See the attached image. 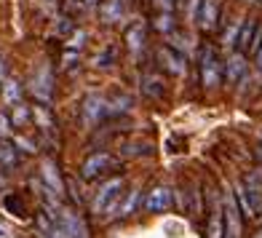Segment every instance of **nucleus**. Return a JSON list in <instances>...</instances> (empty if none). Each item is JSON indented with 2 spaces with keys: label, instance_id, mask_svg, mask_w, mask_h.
<instances>
[{
  "label": "nucleus",
  "instance_id": "nucleus-23",
  "mask_svg": "<svg viewBox=\"0 0 262 238\" xmlns=\"http://www.w3.org/2000/svg\"><path fill=\"white\" fill-rule=\"evenodd\" d=\"M137 198H139V193L134 190V193H131V196H128V198L123 201V206L118 209V217H128V214H131V211L137 209Z\"/></svg>",
  "mask_w": 262,
  "mask_h": 238
},
{
  "label": "nucleus",
  "instance_id": "nucleus-8",
  "mask_svg": "<svg viewBox=\"0 0 262 238\" xmlns=\"http://www.w3.org/2000/svg\"><path fill=\"white\" fill-rule=\"evenodd\" d=\"M158 59H161V64L169 70V73H174V75H182L185 73V54L182 51H174V49H161L158 51Z\"/></svg>",
  "mask_w": 262,
  "mask_h": 238
},
{
  "label": "nucleus",
  "instance_id": "nucleus-7",
  "mask_svg": "<svg viewBox=\"0 0 262 238\" xmlns=\"http://www.w3.org/2000/svg\"><path fill=\"white\" fill-rule=\"evenodd\" d=\"M244 75H246V54L238 51V54H233L228 62H225V80H228V83H238Z\"/></svg>",
  "mask_w": 262,
  "mask_h": 238
},
{
  "label": "nucleus",
  "instance_id": "nucleus-33",
  "mask_svg": "<svg viewBox=\"0 0 262 238\" xmlns=\"http://www.w3.org/2000/svg\"><path fill=\"white\" fill-rule=\"evenodd\" d=\"M257 67H259V70H262V49H259V51H257Z\"/></svg>",
  "mask_w": 262,
  "mask_h": 238
},
{
  "label": "nucleus",
  "instance_id": "nucleus-12",
  "mask_svg": "<svg viewBox=\"0 0 262 238\" xmlns=\"http://www.w3.org/2000/svg\"><path fill=\"white\" fill-rule=\"evenodd\" d=\"M32 83H35L32 91L38 94V99L49 102V99H51V70H49V67H40V70H38V78H35Z\"/></svg>",
  "mask_w": 262,
  "mask_h": 238
},
{
  "label": "nucleus",
  "instance_id": "nucleus-24",
  "mask_svg": "<svg viewBox=\"0 0 262 238\" xmlns=\"http://www.w3.org/2000/svg\"><path fill=\"white\" fill-rule=\"evenodd\" d=\"M174 27V16L169 14V11H163V14L156 19V30H161V32H169Z\"/></svg>",
  "mask_w": 262,
  "mask_h": 238
},
{
  "label": "nucleus",
  "instance_id": "nucleus-9",
  "mask_svg": "<svg viewBox=\"0 0 262 238\" xmlns=\"http://www.w3.org/2000/svg\"><path fill=\"white\" fill-rule=\"evenodd\" d=\"M201 27L204 30H214L220 25V0H204V6H201Z\"/></svg>",
  "mask_w": 262,
  "mask_h": 238
},
{
  "label": "nucleus",
  "instance_id": "nucleus-4",
  "mask_svg": "<svg viewBox=\"0 0 262 238\" xmlns=\"http://www.w3.org/2000/svg\"><path fill=\"white\" fill-rule=\"evenodd\" d=\"M222 78V70H220V59H217V51L206 46L201 51V80H204L206 89H214Z\"/></svg>",
  "mask_w": 262,
  "mask_h": 238
},
{
  "label": "nucleus",
  "instance_id": "nucleus-35",
  "mask_svg": "<svg viewBox=\"0 0 262 238\" xmlns=\"http://www.w3.org/2000/svg\"><path fill=\"white\" fill-rule=\"evenodd\" d=\"M252 238H262V230H257V233H254V235H252Z\"/></svg>",
  "mask_w": 262,
  "mask_h": 238
},
{
  "label": "nucleus",
  "instance_id": "nucleus-1",
  "mask_svg": "<svg viewBox=\"0 0 262 238\" xmlns=\"http://www.w3.org/2000/svg\"><path fill=\"white\" fill-rule=\"evenodd\" d=\"M123 185H126V180H123V177H113L110 182H104V185L99 187L97 198H94L91 209L97 211V214H104V211H110V209L115 206V201L121 198V193H123Z\"/></svg>",
  "mask_w": 262,
  "mask_h": 238
},
{
  "label": "nucleus",
  "instance_id": "nucleus-10",
  "mask_svg": "<svg viewBox=\"0 0 262 238\" xmlns=\"http://www.w3.org/2000/svg\"><path fill=\"white\" fill-rule=\"evenodd\" d=\"M145 35H147L145 21H137V25H131L126 30V46H128L131 54H139L142 51V46H145Z\"/></svg>",
  "mask_w": 262,
  "mask_h": 238
},
{
  "label": "nucleus",
  "instance_id": "nucleus-3",
  "mask_svg": "<svg viewBox=\"0 0 262 238\" xmlns=\"http://www.w3.org/2000/svg\"><path fill=\"white\" fill-rule=\"evenodd\" d=\"M113 166H118V163H115V158L110 156V153H94V156H89L86 161H83L80 177L86 182H91V180H97V177H102L104 171H110Z\"/></svg>",
  "mask_w": 262,
  "mask_h": 238
},
{
  "label": "nucleus",
  "instance_id": "nucleus-34",
  "mask_svg": "<svg viewBox=\"0 0 262 238\" xmlns=\"http://www.w3.org/2000/svg\"><path fill=\"white\" fill-rule=\"evenodd\" d=\"M185 3H187V0H177V8L182 11V8H185Z\"/></svg>",
  "mask_w": 262,
  "mask_h": 238
},
{
  "label": "nucleus",
  "instance_id": "nucleus-19",
  "mask_svg": "<svg viewBox=\"0 0 262 238\" xmlns=\"http://www.w3.org/2000/svg\"><path fill=\"white\" fill-rule=\"evenodd\" d=\"M3 99H6L11 107H14L16 102H21V86H19L16 80H6V83H3Z\"/></svg>",
  "mask_w": 262,
  "mask_h": 238
},
{
  "label": "nucleus",
  "instance_id": "nucleus-6",
  "mask_svg": "<svg viewBox=\"0 0 262 238\" xmlns=\"http://www.w3.org/2000/svg\"><path fill=\"white\" fill-rule=\"evenodd\" d=\"M99 14H102L104 25H118L128 14V0H107V3H102Z\"/></svg>",
  "mask_w": 262,
  "mask_h": 238
},
{
  "label": "nucleus",
  "instance_id": "nucleus-17",
  "mask_svg": "<svg viewBox=\"0 0 262 238\" xmlns=\"http://www.w3.org/2000/svg\"><path fill=\"white\" fill-rule=\"evenodd\" d=\"M0 163H3L6 169H14L16 166V147L6 139H0Z\"/></svg>",
  "mask_w": 262,
  "mask_h": 238
},
{
  "label": "nucleus",
  "instance_id": "nucleus-26",
  "mask_svg": "<svg viewBox=\"0 0 262 238\" xmlns=\"http://www.w3.org/2000/svg\"><path fill=\"white\" fill-rule=\"evenodd\" d=\"M14 145H16V150H21V153H35V145H32L30 139H25V137H16Z\"/></svg>",
  "mask_w": 262,
  "mask_h": 238
},
{
  "label": "nucleus",
  "instance_id": "nucleus-16",
  "mask_svg": "<svg viewBox=\"0 0 262 238\" xmlns=\"http://www.w3.org/2000/svg\"><path fill=\"white\" fill-rule=\"evenodd\" d=\"M142 91H145L147 97H152V99H161L163 97V80L152 78V75H145V80H142Z\"/></svg>",
  "mask_w": 262,
  "mask_h": 238
},
{
  "label": "nucleus",
  "instance_id": "nucleus-22",
  "mask_svg": "<svg viewBox=\"0 0 262 238\" xmlns=\"http://www.w3.org/2000/svg\"><path fill=\"white\" fill-rule=\"evenodd\" d=\"M94 64H97L99 70L113 67V64H115V51L110 49V51H102V54H97V56H94Z\"/></svg>",
  "mask_w": 262,
  "mask_h": 238
},
{
  "label": "nucleus",
  "instance_id": "nucleus-13",
  "mask_svg": "<svg viewBox=\"0 0 262 238\" xmlns=\"http://www.w3.org/2000/svg\"><path fill=\"white\" fill-rule=\"evenodd\" d=\"M254 35H257V25H254L252 19H249L246 25L241 27V35H238V43H235V46H238V51H244V54H249V51H252Z\"/></svg>",
  "mask_w": 262,
  "mask_h": 238
},
{
  "label": "nucleus",
  "instance_id": "nucleus-36",
  "mask_svg": "<svg viewBox=\"0 0 262 238\" xmlns=\"http://www.w3.org/2000/svg\"><path fill=\"white\" fill-rule=\"evenodd\" d=\"M3 235H6V230H3V228H0V238H3Z\"/></svg>",
  "mask_w": 262,
  "mask_h": 238
},
{
  "label": "nucleus",
  "instance_id": "nucleus-37",
  "mask_svg": "<svg viewBox=\"0 0 262 238\" xmlns=\"http://www.w3.org/2000/svg\"><path fill=\"white\" fill-rule=\"evenodd\" d=\"M86 3H97V0H86Z\"/></svg>",
  "mask_w": 262,
  "mask_h": 238
},
{
  "label": "nucleus",
  "instance_id": "nucleus-30",
  "mask_svg": "<svg viewBox=\"0 0 262 238\" xmlns=\"http://www.w3.org/2000/svg\"><path fill=\"white\" fill-rule=\"evenodd\" d=\"M161 11H174L177 8V0H152Z\"/></svg>",
  "mask_w": 262,
  "mask_h": 238
},
{
  "label": "nucleus",
  "instance_id": "nucleus-28",
  "mask_svg": "<svg viewBox=\"0 0 262 238\" xmlns=\"http://www.w3.org/2000/svg\"><path fill=\"white\" fill-rule=\"evenodd\" d=\"M201 6H204V0H190L187 16H190V19H198V14H201Z\"/></svg>",
  "mask_w": 262,
  "mask_h": 238
},
{
  "label": "nucleus",
  "instance_id": "nucleus-20",
  "mask_svg": "<svg viewBox=\"0 0 262 238\" xmlns=\"http://www.w3.org/2000/svg\"><path fill=\"white\" fill-rule=\"evenodd\" d=\"M110 102V115H123L131 110V97H126V94H121V97H113V99H107Z\"/></svg>",
  "mask_w": 262,
  "mask_h": 238
},
{
  "label": "nucleus",
  "instance_id": "nucleus-25",
  "mask_svg": "<svg viewBox=\"0 0 262 238\" xmlns=\"http://www.w3.org/2000/svg\"><path fill=\"white\" fill-rule=\"evenodd\" d=\"M241 21H235V25H230V30L225 32V46H235L238 43V35H241Z\"/></svg>",
  "mask_w": 262,
  "mask_h": 238
},
{
  "label": "nucleus",
  "instance_id": "nucleus-31",
  "mask_svg": "<svg viewBox=\"0 0 262 238\" xmlns=\"http://www.w3.org/2000/svg\"><path fill=\"white\" fill-rule=\"evenodd\" d=\"M6 75H8V64H6V59H0V83H3Z\"/></svg>",
  "mask_w": 262,
  "mask_h": 238
},
{
  "label": "nucleus",
  "instance_id": "nucleus-11",
  "mask_svg": "<svg viewBox=\"0 0 262 238\" xmlns=\"http://www.w3.org/2000/svg\"><path fill=\"white\" fill-rule=\"evenodd\" d=\"M225 225H228V238H241V217H238V206L233 198H228L225 204Z\"/></svg>",
  "mask_w": 262,
  "mask_h": 238
},
{
  "label": "nucleus",
  "instance_id": "nucleus-15",
  "mask_svg": "<svg viewBox=\"0 0 262 238\" xmlns=\"http://www.w3.org/2000/svg\"><path fill=\"white\" fill-rule=\"evenodd\" d=\"M43 182L49 185L56 196L64 193V185H62V180H59V174H56V169H54L51 163H43Z\"/></svg>",
  "mask_w": 262,
  "mask_h": 238
},
{
  "label": "nucleus",
  "instance_id": "nucleus-18",
  "mask_svg": "<svg viewBox=\"0 0 262 238\" xmlns=\"http://www.w3.org/2000/svg\"><path fill=\"white\" fill-rule=\"evenodd\" d=\"M30 121H32V110H30L27 104L16 102V104H14V115H11V123H14V128L25 126V123H30Z\"/></svg>",
  "mask_w": 262,
  "mask_h": 238
},
{
  "label": "nucleus",
  "instance_id": "nucleus-2",
  "mask_svg": "<svg viewBox=\"0 0 262 238\" xmlns=\"http://www.w3.org/2000/svg\"><path fill=\"white\" fill-rule=\"evenodd\" d=\"M107 115H110V102H107L104 97H99V94H91V97L83 99V110H80L83 126L94 128L99 121H104Z\"/></svg>",
  "mask_w": 262,
  "mask_h": 238
},
{
  "label": "nucleus",
  "instance_id": "nucleus-27",
  "mask_svg": "<svg viewBox=\"0 0 262 238\" xmlns=\"http://www.w3.org/2000/svg\"><path fill=\"white\" fill-rule=\"evenodd\" d=\"M83 40H86V32H75L73 38L67 40V46H70V49H75V51H78L80 46H83Z\"/></svg>",
  "mask_w": 262,
  "mask_h": 238
},
{
  "label": "nucleus",
  "instance_id": "nucleus-29",
  "mask_svg": "<svg viewBox=\"0 0 262 238\" xmlns=\"http://www.w3.org/2000/svg\"><path fill=\"white\" fill-rule=\"evenodd\" d=\"M11 118H6V115H0V139H6V134L11 132Z\"/></svg>",
  "mask_w": 262,
  "mask_h": 238
},
{
  "label": "nucleus",
  "instance_id": "nucleus-14",
  "mask_svg": "<svg viewBox=\"0 0 262 238\" xmlns=\"http://www.w3.org/2000/svg\"><path fill=\"white\" fill-rule=\"evenodd\" d=\"M225 233H228V228H225V209L214 211V217L209 222V230H206V238H225Z\"/></svg>",
  "mask_w": 262,
  "mask_h": 238
},
{
  "label": "nucleus",
  "instance_id": "nucleus-32",
  "mask_svg": "<svg viewBox=\"0 0 262 238\" xmlns=\"http://www.w3.org/2000/svg\"><path fill=\"white\" fill-rule=\"evenodd\" d=\"M64 11H83V6H80V3H73V0H70V3H64Z\"/></svg>",
  "mask_w": 262,
  "mask_h": 238
},
{
  "label": "nucleus",
  "instance_id": "nucleus-5",
  "mask_svg": "<svg viewBox=\"0 0 262 238\" xmlns=\"http://www.w3.org/2000/svg\"><path fill=\"white\" fill-rule=\"evenodd\" d=\"M171 206H174V193L169 187H152L145 198L147 211H169Z\"/></svg>",
  "mask_w": 262,
  "mask_h": 238
},
{
  "label": "nucleus",
  "instance_id": "nucleus-21",
  "mask_svg": "<svg viewBox=\"0 0 262 238\" xmlns=\"http://www.w3.org/2000/svg\"><path fill=\"white\" fill-rule=\"evenodd\" d=\"M3 206L14 214V217H25L27 214V209H25V201H21L19 196H6L3 198Z\"/></svg>",
  "mask_w": 262,
  "mask_h": 238
}]
</instances>
